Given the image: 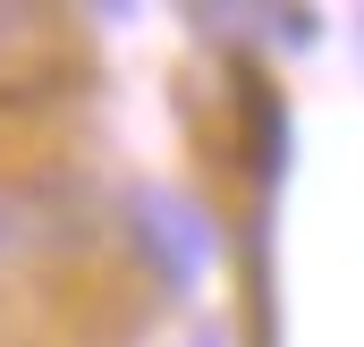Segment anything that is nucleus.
<instances>
[{
	"instance_id": "f03ea898",
	"label": "nucleus",
	"mask_w": 364,
	"mask_h": 347,
	"mask_svg": "<svg viewBox=\"0 0 364 347\" xmlns=\"http://www.w3.org/2000/svg\"><path fill=\"white\" fill-rule=\"evenodd\" d=\"M60 60V17L51 9H0V93H26Z\"/></svg>"
},
{
	"instance_id": "f257e3e1",
	"label": "nucleus",
	"mask_w": 364,
	"mask_h": 347,
	"mask_svg": "<svg viewBox=\"0 0 364 347\" xmlns=\"http://www.w3.org/2000/svg\"><path fill=\"white\" fill-rule=\"evenodd\" d=\"M136 212H144V246H153V255H161V271L186 288V279L203 271V255H212L203 212H186L178 195H161V186H153V195H136Z\"/></svg>"
},
{
	"instance_id": "7ed1b4c3",
	"label": "nucleus",
	"mask_w": 364,
	"mask_h": 347,
	"mask_svg": "<svg viewBox=\"0 0 364 347\" xmlns=\"http://www.w3.org/2000/svg\"><path fill=\"white\" fill-rule=\"evenodd\" d=\"M51 246V203L34 195V186H17V178H0V271H17V262H34Z\"/></svg>"
}]
</instances>
